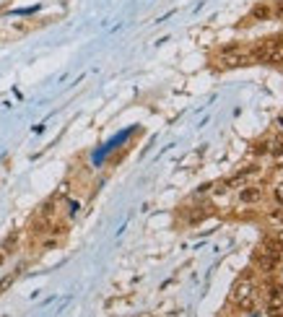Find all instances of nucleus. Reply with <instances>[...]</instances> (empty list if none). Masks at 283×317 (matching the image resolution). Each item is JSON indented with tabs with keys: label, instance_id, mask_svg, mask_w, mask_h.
I'll use <instances>...</instances> for the list:
<instances>
[{
	"label": "nucleus",
	"instance_id": "7ed1b4c3",
	"mask_svg": "<svg viewBox=\"0 0 283 317\" xmlns=\"http://www.w3.org/2000/svg\"><path fill=\"white\" fill-rule=\"evenodd\" d=\"M260 195H262V190L252 185V187H245V190L239 192V201L241 203H255V201H260Z\"/></svg>",
	"mask_w": 283,
	"mask_h": 317
},
{
	"label": "nucleus",
	"instance_id": "1a4fd4ad",
	"mask_svg": "<svg viewBox=\"0 0 283 317\" xmlns=\"http://www.w3.org/2000/svg\"><path fill=\"white\" fill-rule=\"evenodd\" d=\"M250 312H252V309H250ZM250 317H262V314H257V312H252V314H250Z\"/></svg>",
	"mask_w": 283,
	"mask_h": 317
},
{
	"label": "nucleus",
	"instance_id": "9d476101",
	"mask_svg": "<svg viewBox=\"0 0 283 317\" xmlns=\"http://www.w3.org/2000/svg\"><path fill=\"white\" fill-rule=\"evenodd\" d=\"M278 128H283V117H280V120H278Z\"/></svg>",
	"mask_w": 283,
	"mask_h": 317
},
{
	"label": "nucleus",
	"instance_id": "423d86ee",
	"mask_svg": "<svg viewBox=\"0 0 283 317\" xmlns=\"http://www.w3.org/2000/svg\"><path fill=\"white\" fill-rule=\"evenodd\" d=\"M273 219H275V221H283V208H280V211H273Z\"/></svg>",
	"mask_w": 283,
	"mask_h": 317
},
{
	"label": "nucleus",
	"instance_id": "39448f33",
	"mask_svg": "<svg viewBox=\"0 0 283 317\" xmlns=\"http://www.w3.org/2000/svg\"><path fill=\"white\" fill-rule=\"evenodd\" d=\"M275 201H280V203H283V185H278V187H275Z\"/></svg>",
	"mask_w": 283,
	"mask_h": 317
},
{
	"label": "nucleus",
	"instance_id": "20e7f679",
	"mask_svg": "<svg viewBox=\"0 0 283 317\" xmlns=\"http://www.w3.org/2000/svg\"><path fill=\"white\" fill-rule=\"evenodd\" d=\"M13 245H16V234L11 236V240H8V242H6L3 247H0V265L6 263V257H8V252H11V247H13Z\"/></svg>",
	"mask_w": 283,
	"mask_h": 317
},
{
	"label": "nucleus",
	"instance_id": "f257e3e1",
	"mask_svg": "<svg viewBox=\"0 0 283 317\" xmlns=\"http://www.w3.org/2000/svg\"><path fill=\"white\" fill-rule=\"evenodd\" d=\"M255 296H257V291H255V284H252V273L247 270V273L234 284V289H231V302H234L239 309L250 312V309L255 307Z\"/></svg>",
	"mask_w": 283,
	"mask_h": 317
},
{
	"label": "nucleus",
	"instance_id": "6e6552de",
	"mask_svg": "<svg viewBox=\"0 0 283 317\" xmlns=\"http://www.w3.org/2000/svg\"><path fill=\"white\" fill-rule=\"evenodd\" d=\"M270 317H283V309H275V312H270Z\"/></svg>",
	"mask_w": 283,
	"mask_h": 317
},
{
	"label": "nucleus",
	"instance_id": "0eeeda50",
	"mask_svg": "<svg viewBox=\"0 0 283 317\" xmlns=\"http://www.w3.org/2000/svg\"><path fill=\"white\" fill-rule=\"evenodd\" d=\"M275 240H278V245H280V250H283V229L278 231V236H275Z\"/></svg>",
	"mask_w": 283,
	"mask_h": 317
},
{
	"label": "nucleus",
	"instance_id": "f03ea898",
	"mask_svg": "<svg viewBox=\"0 0 283 317\" xmlns=\"http://www.w3.org/2000/svg\"><path fill=\"white\" fill-rule=\"evenodd\" d=\"M255 263H257V268H260V270L270 273V270L275 268L278 257H273V255H265V252H257V255H255Z\"/></svg>",
	"mask_w": 283,
	"mask_h": 317
}]
</instances>
